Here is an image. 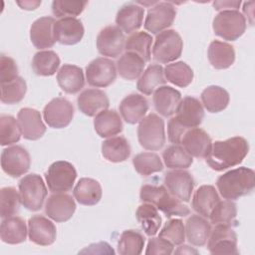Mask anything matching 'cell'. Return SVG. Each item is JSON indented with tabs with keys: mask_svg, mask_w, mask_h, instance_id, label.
I'll return each instance as SVG.
<instances>
[{
	"mask_svg": "<svg viewBox=\"0 0 255 255\" xmlns=\"http://www.w3.org/2000/svg\"><path fill=\"white\" fill-rule=\"evenodd\" d=\"M248 151V141L242 136H233L211 143L210 149L204 158L213 170L222 171L242 162Z\"/></svg>",
	"mask_w": 255,
	"mask_h": 255,
	"instance_id": "obj_1",
	"label": "cell"
},
{
	"mask_svg": "<svg viewBox=\"0 0 255 255\" xmlns=\"http://www.w3.org/2000/svg\"><path fill=\"white\" fill-rule=\"evenodd\" d=\"M216 186L224 199L236 200L253 191L255 172L245 166L231 169L217 178Z\"/></svg>",
	"mask_w": 255,
	"mask_h": 255,
	"instance_id": "obj_2",
	"label": "cell"
},
{
	"mask_svg": "<svg viewBox=\"0 0 255 255\" xmlns=\"http://www.w3.org/2000/svg\"><path fill=\"white\" fill-rule=\"evenodd\" d=\"M139 197L142 202L153 204L167 218L171 216L184 217L190 213L189 208L173 196L163 185L144 184L140 187Z\"/></svg>",
	"mask_w": 255,
	"mask_h": 255,
	"instance_id": "obj_3",
	"label": "cell"
},
{
	"mask_svg": "<svg viewBox=\"0 0 255 255\" xmlns=\"http://www.w3.org/2000/svg\"><path fill=\"white\" fill-rule=\"evenodd\" d=\"M139 144L147 150H158L165 143L164 122L154 113L144 117L137 128Z\"/></svg>",
	"mask_w": 255,
	"mask_h": 255,
	"instance_id": "obj_4",
	"label": "cell"
},
{
	"mask_svg": "<svg viewBox=\"0 0 255 255\" xmlns=\"http://www.w3.org/2000/svg\"><path fill=\"white\" fill-rule=\"evenodd\" d=\"M22 205L31 211H38L42 208L47 196V187L43 178L36 173L25 175L18 184Z\"/></svg>",
	"mask_w": 255,
	"mask_h": 255,
	"instance_id": "obj_5",
	"label": "cell"
},
{
	"mask_svg": "<svg viewBox=\"0 0 255 255\" xmlns=\"http://www.w3.org/2000/svg\"><path fill=\"white\" fill-rule=\"evenodd\" d=\"M214 33L227 41H235L246 30V18L238 10L220 11L213 19Z\"/></svg>",
	"mask_w": 255,
	"mask_h": 255,
	"instance_id": "obj_6",
	"label": "cell"
},
{
	"mask_svg": "<svg viewBox=\"0 0 255 255\" xmlns=\"http://www.w3.org/2000/svg\"><path fill=\"white\" fill-rule=\"evenodd\" d=\"M183 42L180 35L172 29L158 33L152 47V58L158 63L167 64L181 56Z\"/></svg>",
	"mask_w": 255,
	"mask_h": 255,
	"instance_id": "obj_7",
	"label": "cell"
},
{
	"mask_svg": "<svg viewBox=\"0 0 255 255\" xmlns=\"http://www.w3.org/2000/svg\"><path fill=\"white\" fill-rule=\"evenodd\" d=\"M76 177L77 171L75 166L65 160L53 162L45 174L48 188L53 193L67 192L71 190Z\"/></svg>",
	"mask_w": 255,
	"mask_h": 255,
	"instance_id": "obj_8",
	"label": "cell"
},
{
	"mask_svg": "<svg viewBox=\"0 0 255 255\" xmlns=\"http://www.w3.org/2000/svg\"><path fill=\"white\" fill-rule=\"evenodd\" d=\"M207 248L213 255H237V235L235 231L226 224H216L211 229L207 239Z\"/></svg>",
	"mask_w": 255,
	"mask_h": 255,
	"instance_id": "obj_9",
	"label": "cell"
},
{
	"mask_svg": "<svg viewBox=\"0 0 255 255\" xmlns=\"http://www.w3.org/2000/svg\"><path fill=\"white\" fill-rule=\"evenodd\" d=\"M116 78V64L108 58H97L86 67V79L92 87L106 88L113 84Z\"/></svg>",
	"mask_w": 255,
	"mask_h": 255,
	"instance_id": "obj_10",
	"label": "cell"
},
{
	"mask_svg": "<svg viewBox=\"0 0 255 255\" xmlns=\"http://www.w3.org/2000/svg\"><path fill=\"white\" fill-rule=\"evenodd\" d=\"M46 124L53 128H63L70 125L74 117V107L65 98L52 99L43 110Z\"/></svg>",
	"mask_w": 255,
	"mask_h": 255,
	"instance_id": "obj_11",
	"label": "cell"
},
{
	"mask_svg": "<svg viewBox=\"0 0 255 255\" xmlns=\"http://www.w3.org/2000/svg\"><path fill=\"white\" fill-rule=\"evenodd\" d=\"M30 164V154L24 147L12 145L2 150L1 167L8 175L19 177L29 170Z\"/></svg>",
	"mask_w": 255,
	"mask_h": 255,
	"instance_id": "obj_12",
	"label": "cell"
},
{
	"mask_svg": "<svg viewBox=\"0 0 255 255\" xmlns=\"http://www.w3.org/2000/svg\"><path fill=\"white\" fill-rule=\"evenodd\" d=\"M176 16L174 6L169 2H157L145 17L144 28L151 34H158L173 24Z\"/></svg>",
	"mask_w": 255,
	"mask_h": 255,
	"instance_id": "obj_13",
	"label": "cell"
},
{
	"mask_svg": "<svg viewBox=\"0 0 255 255\" xmlns=\"http://www.w3.org/2000/svg\"><path fill=\"white\" fill-rule=\"evenodd\" d=\"M126 38L124 32L114 25L105 27L97 37V48L101 55L117 58L125 49Z\"/></svg>",
	"mask_w": 255,
	"mask_h": 255,
	"instance_id": "obj_14",
	"label": "cell"
},
{
	"mask_svg": "<svg viewBox=\"0 0 255 255\" xmlns=\"http://www.w3.org/2000/svg\"><path fill=\"white\" fill-rule=\"evenodd\" d=\"M164 185L167 190L180 201L188 202L194 187L192 175L183 169H175L165 173Z\"/></svg>",
	"mask_w": 255,
	"mask_h": 255,
	"instance_id": "obj_15",
	"label": "cell"
},
{
	"mask_svg": "<svg viewBox=\"0 0 255 255\" xmlns=\"http://www.w3.org/2000/svg\"><path fill=\"white\" fill-rule=\"evenodd\" d=\"M177 123L186 130L197 128L204 118V110L196 98L185 97L181 99L174 117Z\"/></svg>",
	"mask_w": 255,
	"mask_h": 255,
	"instance_id": "obj_16",
	"label": "cell"
},
{
	"mask_svg": "<svg viewBox=\"0 0 255 255\" xmlns=\"http://www.w3.org/2000/svg\"><path fill=\"white\" fill-rule=\"evenodd\" d=\"M76 210L74 198L67 193H54L48 197L45 204V213L56 222L68 221Z\"/></svg>",
	"mask_w": 255,
	"mask_h": 255,
	"instance_id": "obj_17",
	"label": "cell"
},
{
	"mask_svg": "<svg viewBox=\"0 0 255 255\" xmlns=\"http://www.w3.org/2000/svg\"><path fill=\"white\" fill-rule=\"evenodd\" d=\"M53 32L56 42L71 46L82 40L85 29L81 20L74 17H65L55 22Z\"/></svg>",
	"mask_w": 255,
	"mask_h": 255,
	"instance_id": "obj_18",
	"label": "cell"
},
{
	"mask_svg": "<svg viewBox=\"0 0 255 255\" xmlns=\"http://www.w3.org/2000/svg\"><path fill=\"white\" fill-rule=\"evenodd\" d=\"M28 235L31 242L40 246H49L54 243L57 230L55 224L47 217L34 215L28 221Z\"/></svg>",
	"mask_w": 255,
	"mask_h": 255,
	"instance_id": "obj_19",
	"label": "cell"
},
{
	"mask_svg": "<svg viewBox=\"0 0 255 255\" xmlns=\"http://www.w3.org/2000/svg\"><path fill=\"white\" fill-rule=\"evenodd\" d=\"M22 135L29 140H36L42 137L46 127L42 121L39 111L32 108H22L17 115Z\"/></svg>",
	"mask_w": 255,
	"mask_h": 255,
	"instance_id": "obj_20",
	"label": "cell"
},
{
	"mask_svg": "<svg viewBox=\"0 0 255 255\" xmlns=\"http://www.w3.org/2000/svg\"><path fill=\"white\" fill-rule=\"evenodd\" d=\"M79 110L88 117H96L102 111L108 110L110 101L106 93L99 89H87L77 99Z\"/></svg>",
	"mask_w": 255,
	"mask_h": 255,
	"instance_id": "obj_21",
	"label": "cell"
},
{
	"mask_svg": "<svg viewBox=\"0 0 255 255\" xmlns=\"http://www.w3.org/2000/svg\"><path fill=\"white\" fill-rule=\"evenodd\" d=\"M55 19L50 16H45L35 20L30 28V39L35 48L42 50L52 48L55 44L54 28Z\"/></svg>",
	"mask_w": 255,
	"mask_h": 255,
	"instance_id": "obj_22",
	"label": "cell"
},
{
	"mask_svg": "<svg viewBox=\"0 0 255 255\" xmlns=\"http://www.w3.org/2000/svg\"><path fill=\"white\" fill-rule=\"evenodd\" d=\"M211 143L209 134L199 128L188 129L180 141L183 148L194 157H205L210 149Z\"/></svg>",
	"mask_w": 255,
	"mask_h": 255,
	"instance_id": "obj_23",
	"label": "cell"
},
{
	"mask_svg": "<svg viewBox=\"0 0 255 255\" xmlns=\"http://www.w3.org/2000/svg\"><path fill=\"white\" fill-rule=\"evenodd\" d=\"M119 109L125 122L134 125L144 118L148 110V102L142 95L130 94L122 100Z\"/></svg>",
	"mask_w": 255,
	"mask_h": 255,
	"instance_id": "obj_24",
	"label": "cell"
},
{
	"mask_svg": "<svg viewBox=\"0 0 255 255\" xmlns=\"http://www.w3.org/2000/svg\"><path fill=\"white\" fill-rule=\"evenodd\" d=\"M180 101V93L170 86H161L157 88L152 97L156 112L165 118L171 117L176 113Z\"/></svg>",
	"mask_w": 255,
	"mask_h": 255,
	"instance_id": "obj_25",
	"label": "cell"
},
{
	"mask_svg": "<svg viewBox=\"0 0 255 255\" xmlns=\"http://www.w3.org/2000/svg\"><path fill=\"white\" fill-rule=\"evenodd\" d=\"M144 9L136 3L125 4L116 16L117 26L125 33L130 34L140 28L143 20Z\"/></svg>",
	"mask_w": 255,
	"mask_h": 255,
	"instance_id": "obj_26",
	"label": "cell"
},
{
	"mask_svg": "<svg viewBox=\"0 0 255 255\" xmlns=\"http://www.w3.org/2000/svg\"><path fill=\"white\" fill-rule=\"evenodd\" d=\"M57 82L65 93L72 95L79 93L85 85L82 68L70 64L63 65L58 71Z\"/></svg>",
	"mask_w": 255,
	"mask_h": 255,
	"instance_id": "obj_27",
	"label": "cell"
},
{
	"mask_svg": "<svg viewBox=\"0 0 255 255\" xmlns=\"http://www.w3.org/2000/svg\"><path fill=\"white\" fill-rule=\"evenodd\" d=\"M94 128L101 137H112L123 130V122L115 110H105L94 120Z\"/></svg>",
	"mask_w": 255,
	"mask_h": 255,
	"instance_id": "obj_28",
	"label": "cell"
},
{
	"mask_svg": "<svg viewBox=\"0 0 255 255\" xmlns=\"http://www.w3.org/2000/svg\"><path fill=\"white\" fill-rule=\"evenodd\" d=\"M75 199L82 205H96L102 198V186L96 179L83 177L76 184L73 191Z\"/></svg>",
	"mask_w": 255,
	"mask_h": 255,
	"instance_id": "obj_29",
	"label": "cell"
},
{
	"mask_svg": "<svg viewBox=\"0 0 255 255\" xmlns=\"http://www.w3.org/2000/svg\"><path fill=\"white\" fill-rule=\"evenodd\" d=\"M220 200L217 190L213 185H201L192 197V208L204 218H208L216 203Z\"/></svg>",
	"mask_w": 255,
	"mask_h": 255,
	"instance_id": "obj_30",
	"label": "cell"
},
{
	"mask_svg": "<svg viewBox=\"0 0 255 255\" xmlns=\"http://www.w3.org/2000/svg\"><path fill=\"white\" fill-rule=\"evenodd\" d=\"M207 55L210 64L217 70L227 69L235 61L233 46L218 40H214L210 43Z\"/></svg>",
	"mask_w": 255,
	"mask_h": 255,
	"instance_id": "obj_31",
	"label": "cell"
},
{
	"mask_svg": "<svg viewBox=\"0 0 255 255\" xmlns=\"http://www.w3.org/2000/svg\"><path fill=\"white\" fill-rule=\"evenodd\" d=\"M27 227L25 221L18 216L3 218L0 225L1 240L7 244H19L26 240Z\"/></svg>",
	"mask_w": 255,
	"mask_h": 255,
	"instance_id": "obj_32",
	"label": "cell"
},
{
	"mask_svg": "<svg viewBox=\"0 0 255 255\" xmlns=\"http://www.w3.org/2000/svg\"><path fill=\"white\" fill-rule=\"evenodd\" d=\"M211 231L210 223L201 215H191L186 220L185 233L188 242L194 246H203Z\"/></svg>",
	"mask_w": 255,
	"mask_h": 255,
	"instance_id": "obj_33",
	"label": "cell"
},
{
	"mask_svg": "<svg viewBox=\"0 0 255 255\" xmlns=\"http://www.w3.org/2000/svg\"><path fill=\"white\" fill-rule=\"evenodd\" d=\"M102 154L111 162H122L130 155V146L124 136H112L102 143Z\"/></svg>",
	"mask_w": 255,
	"mask_h": 255,
	"instance_id": "obj_34",
	"label": "cell"
},
{
	"mask_svg": "<svg viewBox=\"0 0 255 255\" xmlns=\"http://www.w3.org/2000/svg\"><path fill=\"white\" fill-rule=\"evenodd\" d=\"M166 83L163 68L158 65H150L140 75L136 83L137 90L143 95H151L157 88Z\"/></svg>",
	"mask_w": 255,
	"mask_h": 255,
	"instance_id": "obj_35",
	"label": "cell"
},
{
	"mask_svg": "<svg viewBox=\"0 0 255 255\" xmlns=\"http://www.w3.org/2000/svg\"><path fill=\"white\" fill-rule=\"evenodd\" d=\"M145 62L135 53L126 52L117 61V70L120 76L126 80H135L143 72Z\"/></svg>",
	"mask_w": 255,
	"mask_h": 255,
	"instance_id": "obj_36",
	"label": "cell"
},
{
	"mask_svg": "<svg viewBox=\"0 0 255 255\" xmlns=\"http://www.w3.org/2000/svg\"><path fill=\"white\" fill-rule=\"evenodd\" d=\"M228 92L219 86H209L201 93L203 107L209 113H219L229 104Z\"/></svg>",
	"mask_w": 255,
	"mask_h": 255,
	"instance_id": "obj_37",
	"label": "cell"
},
{
	"mask_svg": "<svg viewBox=\"0 0 255 255\" xmlns=\"http://www.w3.org/2000/svg\"><path fill=\"white\" fill-rule=\"evenodd\" d=\"M135 216L146 235L153 236L157 233L161 225V217L158 209L153 204L145 202L139 205L136 209Z\"/></svg>",
	"mask_w": 255,
	"mask_h": 255,
	"instance_id": "obj_38",
	"label": "cell"
},
{
	"mask_svg": "<svg viewBox=\"0 0 255 255\" xmlns=\"http://www.w3.org/2000/svg\"><path fill=\"white\" fill-rule=\"evenodd\" d=\"M59 66L60 58L51 50L37 52L32 60V69L38 76H52L57 72Z\"/></svg>",
	"mask_w": 255,
	"mask_h": 255,
	"instance_id": "obj_39",
	"label": "cell"
},
{
	"mask_svg": "<svg viewBox=\"0 0 255 255\" xmlns=\"http://www.w3.org/2000/svg\"><path fill=\"white\" fill-rule=\"evenodd\" d=\"M163 72L168 82L180 88L187 87L193 80V71L185 62L180 61L167 64Z\"/></svg>",
	"mask_w": 255,
	"mask_h": 255,
	"instance_id": "obj_40",
	"label": "cell"
},
{
	"mask_svg": "<svg viewBox=\"0 0 255 255\" xmlns=\"http://www.w3.org/2000/svg\"><path fill=\"white\" fill-rule=\"evenodd\" d=\"M151 36L143 31L134 32L126 39L125 49L127 52H132L138 55L144 62L150 61Z\"/></svg>",
	"mask_w": 255,
	"mask_h": 255,
	"instance_id": "obj_41",
	"label": "cell"
},
{
	"mask_svg": "<svg viewBox=\"0 0 255 255\" xmlns=\"http://www.w3.org/2000/svg\"><path fill=\"white\" fill-rule=\"evenodd\" d=\"M164 164L171 169L188 168L192 162V156L180 144H171L162 152Z\"/></svg>",
	"mask_w": 255,
	"mask_h": 255,
	"instance_id": "obj_42",
	"label": "cell"
},
{
	"mask_svg": "<svg viewBox=\"0 0 255 255\" xmlns=\"http://www.w3.org/2000/svg\"><path fill=\"white\" fill-rule=\"evenodd\" d=\"M144 247V237L137 230H125L118 242V252L121 255H138Z\"/></svg>",
	"mask_w": 255,
	"mask_h": 255,
	"instance_id": "obj_43",
	"label": "cell"
},
{
	"mask_svg": "<svg viewBox=\"0 0 255 255\" xmlns=\"http://www.w3.org/2000/svg\"><path fill=\"white\" fill-rule=\"evenodd\" d=\"M132 164L137 173L148 176L163 169V164L158 154L154 152H140L132 158Z\"/></svg>",
	"mask_w": 255,
	"mask_h": 255,
	"instance_id": "obj_44",
	"label": "cell"
},
{
	"mask_svg": "<svg viewBox=\"0 0 255 255\" xmlns=\"http://www.w3.org/2000/svg\"><path fill=\"white\" fill-rule=\"evenodd\" d=\"M237 215L236 204L232 200H219L210 212L209 219L214 225L226 224L230 225L234 222Z\"/></svg>",
	"mask_w": 255,
	"mask_h": 255,
	"instance_id": "obj_45",
	"label": "cell"
},
{
	"mask_svg": "<svg viewBox=\"0 0 255 255\" xmlns=\"http://www.w3.org/2000/svg\"><path fill=\"white\" fill-rule=\"evenodd\" d=\"M26 91V82L21 77H17L12 82L1 84V102L8 105L17 104L24 99Z\"/></svg>",
	"mask_w": 255,
	"mask_h": 255,
	"instance_id": "obj_46",
	"label": "cell"
},
{
	"mask_svg": "<svg viewBox=\"0 0 255 255\" xmlns=\"http://www.w3.org/2000/svg\"><path fill=\"white\" fill-rule=\"evenodd\" d=\"M21 128L18 121L8 115L0 116V143L8 145L16 143L21 137Z\"/></svg>",
	"mask_w": 255,
	"mask_h": 255,
	"instance_id": "obj_47",
	"label": "cell"
},
{
	"mask_svg": "<svg viewBox=\"0 0 255 255\" xmlns=\"http://www.w3.org/2000/svg\"><path fill=\"white\" fill-rule=\"evenodd\" d=\"M0 203V216L2 218L15 215L19 210L20 204H22L19 192L11 186L1 188Z\"/></svg>",
	"mask_w": 255,
	"mask_h": 255,
	"instance_id": "obj_48",
	"label": "cell"
},
{
	"mask_svg": "<svg viewBox=\"0 0 255 255\" xmlns=\"http://www.w3.org/2000/svg\"><path fill=\"white\" fill-rule=\"evenodd\" d=\"M159 237L167 240L172 245H180L185 240V227L180 219L173 218L165 222L159 231Z\"/></svg>",
	"mask_w": 255,
	"mask_h": 255,
	"instance_id": "obj_49",
	"label": "cell"
},
{
	"mask_svg": "<svg viewBox=\"0 0 255 255\" xmlns=\"http://www.w3.org/2000/svg\"><path fill=\"white\" fill-rule=\"evenodd\" d=\"M88 1H64V0H54L52 2V12L54 16L58 18L74 17L80 15Z\"/></svg>",
	"mask_w": 255,
	"mask_h": 255,
	"instance_id": "obj_50",
	"label": "cell"
},
{
	"mask_svg": "<svg viewBox=\"0 0 255 255\" xmlns=\"http://www.w3.org/2000/svg\"><path fill=\"white\" fill-rule=\"evenodd\" d=\"M18 77V67L16 62L9 56H0V82L9 83Z\"/></svg>",
	"mask_w": 255,
	"mask_h": 255,
	"instance_id": "obj_51",
	"label": "cell"
},
{
	"mask_svg": "<svg viewBox=\"0 0 255 255\" xmlns=\"http://www.w3.org/2000/svg\"><path fill=\"white\" fill-rule=\"evenodd\" d=\"M173 252V245L168 242L167 240L161 238V237H151L146 246L145 254H164L169 255Z\"/></svg>",
	"mask_w": 255,
	"mask_h": 255,
	"instance_id": "obj_52",
	"label": "cell"
},
{
	"mask_svg": "<svg viewBox=\"0 0 255 255\" xmlns=\"http://www.w3.org/2000/svg\"><path fill=\"white\" fill-rule=\"evenodd\" d=\"M241 1H214L213 7L217 11L224 10H238Z\"/></svg>",
	"mask_w": 255,
	"mask_h": 255,
	"instance_id": "obj_53",
	"label": "cell"
},
{
	"mask_svg": "<svg viewBox=\"0 0 255 255\" xmlns=\"http://www.w3.org/2000/svg\"><path fill=\"white\" fill-rule=\"evenodd\" d=\"M17 5L20 6L21 9L24 10H35L39 5H41V1H31V0H24V1H16Z\"/></svg>",
	"mask_w": 255,
	"mask_h": 255,
	"instance_id": "obj_54",
	"label": "cell"
},
{
	"mask_svg": "<svg viewBox=\"0 0 255 255\" xmlns=\"http://www.w3.org/2000/svg\"><path fill=\"white\" fill-rule=\"evenodd\" d=\"M175 254H198V251L188 245H181L175 251Z\"/></svg>",
	"mask_w": 255,
	"mask_h": 255,
	"instance_id": "obj_55",
	"label": "cell"
}]
</instances>
